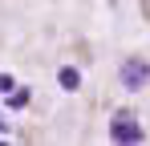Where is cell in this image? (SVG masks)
I'll return each instance as SVG.
<instances>
[{"label": "cell", "instance_id": "3", "mask_svg": "<svg viewBox=\"0 0 150 146\" xmlns=\"http://www.w3.org/2000/svg\"><path fill=\"white\" fill-rule=\"evenodd\" d=\"M57 81H61V89H69V94H73L77 85H81V73H77L73 65H61V73H57Z\"/></svg>", "mask_w": 150, "mask_h": 146}, {"label": "cell", "instance_id": "4", "mask_svg": "<svg viewBox=\"0 0 150 146\" xmlns=\"http://www.w3.org/2000/svg\"><path fill=\"white\" fill-rule=\"evenodd\" d=\"M28 97H33L28 89H16V94H8V106H12V110H25V106H28Z\"/></svg>", "mask_w": 150, "mask_h": 146}, {"label": "cell", "instance_id": "5", "mask_svg": "<svg viewBox=\"0 0 150 146\" xmlns=\"http://www.w3.org/2000/svg\"><path fill=\"white\" fill-rule=\"evenodd\" d=\"M8 89H12V77H8V73H0V94H8Z\"/></svg>", "mask_w": 150, "mask_h": 146}, {"label": "cell", "instance_id": "2", "mask_svg": "<svg viewBox=\"0 0 150 146\" xmlns=\"http://www.w3.org/2000/svg\"><path fill=\"white\" fill-rule=\"evenodd\" d=\"M110 138H114V142H142V126L134 118V110H118V114H114Z\"/></svg>", "mask_w": 150, "mask_h": 146}, {"label": "cell", "instance_id": "1", "mask_svg": "<svg viewBox=\"0 0 150 146\" xmlns=\"http://www.w3.org/2000/svg\"><path fill=\"white\" fill-rule=\"evenodd\" d=\"M118 77H122V89H146V81H150V61H146V57H126L122 69H118Z\"/></svg>", "mask_w": 150, "mask_h": 146}, {"label": "cell", "instance_id": "6", "mask_svg": "<svg viewBox=\"0 0 150 146\" xmlns=\"http://www.w3.org/2000/svg\"><path fill=\"white\" fill-rule=\"evenodd\" d=\"M0 134H4V122H0Z\"/></svg>", "mask_w": 150, "mask_h": 146}]
</instances>
